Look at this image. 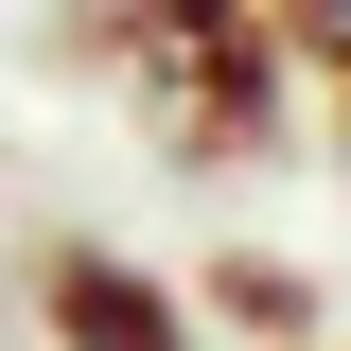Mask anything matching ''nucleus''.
<instances>
[{
  "label": "nucleus",
  "mask_w": 351,
  "mask_h": 351,
  "mask_svg": "<svg viewBox=\"0 0 351 351\" xmlns=\"http://www.w3.org/2000/svg\"><path fill=\"white\" fill-rule=\"evenodd\" d=\"M263 18H281V53H316V71L351 53V0H263Z\"/></svg>",
  "instance_id": "obj_4"
},
{
  "label": "nucleus",
  "mask_w": 351,
  "mask_h": 351,
  "mask_svg": "<svg viewBox=\"0 0 351 351\" xmlns=\"http://www.w3.org/2000/svg\"><path fill=\"white\" fill-rule=\"evenodd\" d=\"M53 53L123 88V123L176 176H246L281 141V18L263 0H53Z\"/></svg>",
  "instance_id": "obj_1"
},
{
  "label": "nucleus",
  "mask_w": 351,
  "mask_h": 351,
  "mask_svg": "<svg viewBox=\"0 0 351 351\" xmlns=\"http://www.w3.org/2000/svg\"><path fill=\"white\" fill-rule=\"evenodd\" d=\"M36 316H53V351H211L193 299H176L158 263H123V246H53L36 263Z\"/></svg>",
  "instance_id": "obj_2"
},
{
  "label": "nucleus",
  "mask_w": 351,
  "mask_h": 351,
  "mask_svg": "<svg viewBox=\"0 0 351 351\" xmlns=\"http://www.w3.org/2000/svg\"><path fill=\"white\" fill-rule=\"evenodd\" d=\"M334 141H351V53H334Z\"/></svg>",
  "instance_id": "obj_5"
},
{
  "label": "nucleus",
  "mask_w": 351,
  "mask_h": 351,
  "mask_svg": "<svg viewBox=\"0 0 351 351\" xmlns=\"http://www.w3.org/2000/svg\"><path fill=\"white\" fill-rule=\"evenodd\" d=\"M211 316H246V334H299V316H316V281H299V263H211Z\"/></svg>",
  "instance_id": "obj_3"
}]
</instances>
